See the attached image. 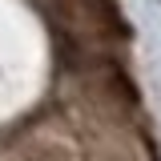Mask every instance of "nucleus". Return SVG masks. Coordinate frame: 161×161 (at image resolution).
<instances>
[{"mask_svg":"<svg viewBox=\"0 0 161 161\" xmlns=\"http://www.w3.org/2000/svg\"><path fill=\"white\" fill-rule=\"evenodd\" d=\"M36 4H44V12H64L69 0H36Z\"/></svg>","mask_w":161,"mask_h":161,"instance_id":"f257e3e1","label":"nucleus"}]
</instances>
